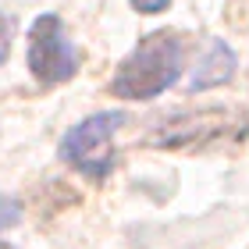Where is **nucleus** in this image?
Listing matches in <instances>:
<instances>
[{
	"mask_svg": "<svg viewBox=\"0 0 249 249\" xmlns=\"http://www.w3.org/2000/svg\"><path fill=\"white\" fill-rule=\"evenodd\" d=\"M182 75V43L175 32H150L139 39L128 57L121 61L114 82V96L121 100H153Z\"/></svg>",
	"mask_w": 249,
	"mask_h": 249,
	"instance_id": "f257e3e1",
	"label": "nucleus"
},
{
	"mask_svg": "<svg viewBox=\"0 0 249 249\" xmlns=\"http://www.w3.org/2000/svg\"><path fill=\"white\" fill-rule=\"evenodd\" d=\"M124 121H128L124 110H100L78 121L61 139V160L89 178H107L114 167V135Z\"/></svg>",
	"mask_w": 249,
	"mask_h": 249,
	"instance_id": "f03ea898",
	"label": "nucleus"
},
{
	"mask_svg": "<svg viewBox=\"0 0 249 249\" xmlns=\"http://www.w3.org/2000/svg\"><path fill=\"white\" fill-rule=\"evenodd\" d=\"M29 71L43 86H61L78 71V50L64 36L61 18L39 15L29 29Z\"/></svg>",
	"mask_w": 249,
	"mask_h": 249,
	"instance_id": "7ed1b4c3",
	"label": "nucleus"
},
{
	"mask_svg": "<svg viewBox=\"0 0 249 249\" xmlns=\"http://www.w3.org/2000/svg\"><path fill=\"white\" fill-rule=\"evenodd\" d=\"M228 110H196V114H175L171 121L157 124L153 132V142L157 146H185V150H192V146H203L210 139H217V135L228 132Z\"/></svg>",
	"mask_w": 249,
	"mask_h": 249,
	"instance_id": "20e7f679",
	"label": "nucleus"
},
{
	"mask_svg": "<svg viewBox=\"0 0 249 249\" xmlns=\"http://www.w3.org/2000/svg\"><path fill=\"white\" fill-rule=\"evenodd\" d=\"M235 68H239L235 50L224 39H213L210 47H207V53H203V61L196 64L192 78H189V93H207V89H217L224 82H231Z\"/></svg>",
	"mask_w": 249,
	"mask_h": 249,
	"instance_id": "39448f33",
	"label": "nucleus"
},
{
	"mask_svg": "<svg viewBox=\"0 0 249 249\" xmlns=\"http://www.w3.org/2000/svg\"><path fill=\"white\" fill-rule=\"evenodd\" d=\"M18 221H21V207H18V199L0 196V231H4V228H15Z\"/></svg>",
	"mask_w": 249,
	"mask_h": 249,
	"instance_id": "423d86ee",
	"label": "nucleus"
},
{
	"mask_svg": "<svg viewBox=\"0 0 249 249\" xmlns=\"http://www.w3.org/2000/svg\"><path fill=\"white\" fill-rule=\"evenodd\" d=\"M132 7L139 15H160V11L171 7V0H132Z\"/></svg>",
	"mask_w": 249,
	"mask_h": 249,
	"instance_id": "0eeeda50",
	"label": "nucleus"
},
{
	"mask_svg": "<svg viewBox=\"0 0 249 249\" xmlns=\"http://www.w3.org/2000/svg\"><path fill=\"white\" fill-rule=\"evenodd\" d=\"M7 53H11V21L0 15V64L7 61Z\"/></svg>",
	"mask_w": 249,
	"mask_h": 249,
	"instance_id": "6e6552de",
	"label": "nucleus"
},
{
	"mask_svg": "<svg viewBox=\"0 0 249 249\" xmlns=\"http://www.w3.org/2000/svg\"><path fill=\"white\" fill-rule=\"evenodd\" d=\"M0 249H11V246H4V242H0Z\"/></svg>",
	"mask_w": 249,
	"mask_h": 249,
	"instance_id": "1a4fd4ad",
	"label": "nucleus"
}]
</instances>
